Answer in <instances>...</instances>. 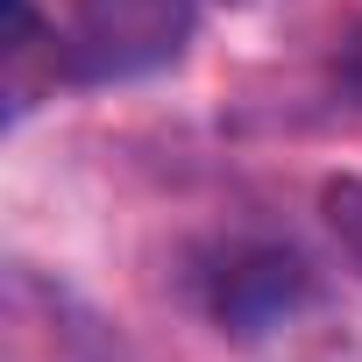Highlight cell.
I'll return each instance as SVG.
<instances>
[{
	"label": "cell",
	"mask_w": 362,
	"mask_h": 362,
	"mask_svg": "<svg viewBox=\"0 0 362 362\" xmlns=\"http://www.w3.org/2000/svg\"><path fill=\"white\" fill-rule=\"evenodd\" d=\"M192 0H78L64 29L71 78H135L185 50Z\"/></svg>",
	"instance_id": "1"
},
{
	"label": "cell",
	"mask_w": 362,
	"mask_h": 362,
	"mask_svg": "<svg viewBox=\"0 0 362 362\" xmlns=\"http://www.w3.org/2000/svg\"><path fill=\"white\" fill-rule=\"evenodd\" d=\"M298 291H305V270H298L291 256H263V263H242V270L228 277L221 313H228V320H242V327H263V320H270V313H284Z\"/></svg>",
	"instance_id": "2"
}]
</instances>
